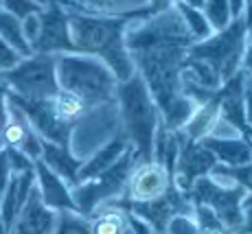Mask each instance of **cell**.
Listing matches in <instances>:
<instances>
[{
	"instance_id": "obj_1",
	"label": "cell",
	"mask_w": 252,
	"mask_h": 234,
	"mask_svg": "<svg viewBox=\"0 0 252 234\" xmlns=\"http://www.w3.org/2000/svg\"><path fill=\"white\" fill-rule=\"evenodd\" d=\"M193 44L176 7L152 16L132 18L125 29V46L134 72L145 81L169 131H180L197 105L182 94V64Z\"/></svg>"
},
{
	"instance_id": "obj_2",
	"label": "cell",
	"mask_w": 252,
	"mask_h": 234,
	"mask_svg": "<svg viewBox=\"0 0 252 234\" xmlns=\"http://www.w3.org/2000/svg\"><path fill=\"white\" fill-rule=\"evenodd\" d=\"M138 18V16H136ZM132 18H103L68 11V29L77 55L99 59L119 84L134 77V64L125 46V29Z\"/></svg>"
},
{
	"instance_id": "obj_3",
	"label": "cell",
	"mask_w": 252,
	"mask_h": 234,
	"mask_svg": "<svg viewBox=\"0 0 252 234\" xmlns=\"http://www.w3.org/2000/svg\"><path fill=\"white\" fill-rule=\"evenodd\" d=\"M116 110H119L121 134L129 143L136 160L138 162L152 160L154 138L162 118L145 81L136 72L116 88Z\"/></svg>"
},
{
	"instance_id": "obj_4",
	"label": "cell",
	"mask_w": 252,
	"mask_h": 234,
	"mask_svg": "<svg viewBox=\"0 0 252 234\" xmlns=\"http://www.w3.org/2000/svg\"><path fill=\"white\" fill-rule=\"evenodd\" d=\"M55 75L60 90L79 96L88 107H101L116 103L119 81L99 59L88 55H57Z\"/></svg>"
},
{
	"instance_id": "obj_5",
	"label": "cell",
	"mask_w": 252,
	"mask_h": 234,
	"mask_svg": "<svg viewBox=\"0 0 252 234\" xmlns=\"http://www.w3.org/2000/svg\"><path fill=\"white\" fill-rule=\"evenodd\" d=\"M246 48H248V27L244 18L232 20L224 31L213 33L208 40L193 42L187 57L200 61L221 86L241 70Z\"/></svg>"
},
{
	"instance_id": "obj_6",
	"label": "cell",
	"mask_w": 252,
	"mask_h": 234,
	"mask_svg": "<svg viewBox=\"0 0 252 234\" xmlns=\"http://www.w3.org/2000/svg\"><path fill=\"white\" fill-rule=\"evenodd\" d=\"M189 195L195 206L208 208L232 234L239 232L241 221H244V204L250 197V193L232 177H228L220 164L206 177L197 179Z\"/></svg>"
},
{
	"instance_id": "obj_7",
	"label": "cell",
	"mask_w": 252,
	"mask_h": 234,
	"mask_svg": "<svg viewBox=\"0 0 252 234\" xmlns=\"http://www.w3.org/2000/svg\"><path fill=\"white\" fill-rule=\"evenodd\" d=\"M55 59L53 55L24 57L9 70H0V84L7 88L9 94L20 96L27 101H51L60 92L55 75Z\"/></svg>"
},
{
	"instance_id": "obj_8",
	"label": "cell",
	"mask_w": 252,
	"mask_h": 234,
	"mask_svg": "<svg viewBox=\"0 0 252 234\" xmlns=\"http://www.w3.org/2000/svg\"><path fill=\"white\" fill-rule=\"evenodd\" d=\"M136 162H138L136 155L129 149L112 169L103 171L101 175H96V177H92V179H86V182L77 184V186L72 188L75 210L79 212L81 217H90L96 208L123 197L125 188H127L129 173H132Z\"/></svg>"
},
{
	"instance_id": "obj_9",
	"label": "cell",
	"mask_w": 252,
	"mask_h": 234,
	"mask_svg": "<svg viewBox=\"0 0 252 234\" xmlns=\"http://www.w3.org/2000/svg\"><path fill=\"white\" fill-rule=\"evenodd\" d=\"M110 206H116V208H121V210L138 217L140 221H145L152 228L154 234H162L167 223L171 221L176 214H193L195 204H193L191 195L178 191L176 184H173L167 195H162L160 199H154V202L132 204V202H127V199L119 197V199H114V202H110Z\"/></svg>"
},
{
	"instance_id": "obj_10",
	"label": "cell",
	"mask_w": 252,
	"mask_h": 234,
	"mask_svg": "<svg viewBox=\"0 0 252 234\" xmlns=\"http://www.w3.org/2000/svg\"><path fill=\"white\" fill-rule=\"evenodd\" d=\"M176 134L180 149H178L176 167H173V184L178 191L189 193L197 179L206 177L217 167V160L202 143H193V140L184 138L180 131H176Z\"/></svg>"
},
{
	"instance_id": "obj_11",
	"label": "cell",
	"mask_w": 252,
	"mask_h": 234,
	"mask_svg": "<svg viewBox=\"0 0 252 234\" xmlns=\"http://www.w3.org/2000/svg\"><path fill=\"white\" fill-rule=\"evenodd\" d=\"M40 35L37 42L33 44V53L37 55H70L75 53L70 40V29H68V11L60 7L57 2H51L42 9L40 13Z\"/></svg>"
},
{
	"instance_id": "obj_12",
	"label": "cell",
	"mask_w": 252,
	"mask_h": 234,
	"mask_svg": "<svg viewBox=\"0 0 252 234\" xmlns=\"http://www.w3.org/2000/svg\"><path fill=\"white\" fill-rule=\"evenodd\" d=\"M9 101L27 116L31 127L35 129V134L40 136L44 143L60 145V147H70L72 127L57 118L51 101H27V99H20V96H13V94H9Z\"/></svg>"
},
{
	"instance_id": "obj_13",
	"label": "cell",
	"mask_w": 252,
	"mask_h": 234,
	"mask_svg": "<svg viewBox=\"0 0 252 234\" xmlns=\"http://www.w3.org/2000/svg\"><path fill=\"white\" fill-rule=\"evenodd\" d=\"M171 186H173V177L156 160L136 162L132 173H129L123 199H127L132 204L154 202V199H160L162 195H167Z\"/></svg>"
},
{
	"instance_id": "obj_14",
	"label": "cell",
	"mask_w": 252,
	"mask_h": 234,
	"mask_svg": "<svg viewBox=\"0 0 252 234\" xmlns=\"http://www.w3.org/2000/svg\"><path fill=\"white\" fill-rule=\"evenodd\" d=\"M0 143H2V147H11V149L22 151L33 162L40 160L42 145H44V140L35 134V129H33L31 123L27 120V116L9 101V94H7V123H4Z\"/></svg>"
},
{
	"instance_id": "obj_15",
	"label": "cell",
	"mask_w": 252,
	"mask_h": 234,
	"mask_svg": "<svg viewBox=\"0 0 252 234\" xmlns=\"http://www.w3.org/2000/svg\"><path fill=\"white\" fill-rule=\"evenodd\" d=\"M33 173H35V188L40 193L42 204H44L48 210H53V212L75 210L72 188L60 175H55L48 167H44L40 160H35V164H33Z\"/></svg>"
},
{
	"instance_id": "obj_16",
	"label": "cell",
	"mask_w": 252,
	"mask_h": 234,
	"mask_svg": "<svg viewBox=\"0 0 252 234\" xmlns=\"http://www.w3.org/2000/svg\"><path fill=\"white\" fill-rule=\"evenodd\" d=\"M55 219L57 212L48 210L42 204L37 188H33L22 210L13 219L9 234H51L53 228H55Z\"/></svg>"
},
{
	"instance_id": "obj_17",
	"label": "cell",
	"mask_w": 252,
	"mask_h": 234,
	"mask_svg": "<svg viewBox=\"0 0 252 234\" xmlns=\"http://www.w3.org/2000/svg\"><path fill=\"white\" fill-rule=\"evenodd\" d=\"M33 188H35V173L27 171V173L11 175L9 184L4 186V191L0 193V217H2L7 230L11 228L13 219L18 217V212H20L22 206L27 204Z\"/></svg>"
},
{
	"instance_id": "obj_18",
	"label": "cell",
	"mask_w": 252,
	"mask_h": 234,
	"mask_svg": "<svg viewBox=\"0 0 252 234\" xmlns=\"http://www.w3.org/2000/svg\"><path fill=\"white\" fill-rule=\"evenodd\" d=\"M129 149L132 147H129V143L125 140V136L119 134L116 138L110 140L108 145H103L99 151H94V153L81 164L79 175H77V184L86 182V179H92V177H96V175H101L103 171L112 169Z\"/></svg>"
},
{
	"instance_id": "obj_19",
	"label": "cell",
	"mask_w": 252,
	"mask_h": 234,
	"mask_svg": "<svg viewBox=\"0 0 252 234\" xmlns=\"http://www.w3.org/2000/svg\"><path fill=\"white\" fill-rule=\"evenodd\" d=\"M204 147L215 155L220 167L228 169H239L252 162V143L246 136L230 140H213V138H202L200 140Z\"/></svg>"
},
{
	"instance_id": "obj_20",
	"label": "cell",
	"mask_w": 252,
	"mask_h": 234,
	"mask_svg": "<svg viewBox=\"0 0 252 234\" xmlns=\"http://www.w3.org/2000/svg\"><path fill=\"white\" fill-rule=\"evenodd\" d=\"M40 162L51 169L55 175H60L70 188L77 186V175H79V169L84 162L72 155L70 147H60V145L44 143L42 145Z\"/></svg>"
},
{
	"instance_id": "obj_21",
	"label": "cell",
	"mask_w": 252,
	"mask_h": 234,
	"mask_svg": "<svg viewBox=\"0 0 252 234\" xmlns=\"http://www.w3.org/2000/svg\"><path fill=\"white\" fill-rule=\"evenodd\" d=\"M88 221L92 234H132L127 212L116 206H110V204L96 208L88 217Z\"/></svg>"
},
{
	"instance_id": "obj_22",
	"label": "cell",
	"mask_w": 252,
	"mask_h": 234,
	"mask_svg": "<svg viewBox=\"0 0 252 234\" xmlns=\"http://www.w3.org/2000/svg\"><path fill=\"white\" fill-rule=\"evenodd\" d=\"M217 116H220V103H217V94H215L208 103L200 105L195 112H193V116L189 118V123L180 129V134L184 136V138L193 140V143H200L202 138L208 136L211 127L215 125Z\"/></svg>"
},
{
	"instance_id": "obj_23",
	"label": "cell",
	"mask_w": 252,
	"mask_h": 234,
	"mask_svg": "<svg viewBox=\"0 0 252 234\" xmlns=\"http://www.w3.org/2000/svg\"><path fill=\"white\" fill-rule=\"evenodd\" d=\"M51 103H53V110H55L57 118H60L62 123L70 125V127H75V125L86 116V112L92 110V107L86 105L79 96L70 94V92H66V90L57 92V94L51 99Z\"/></svg>"
},
{
	"instance_id": "obj_24",
	"label": "cell",
	"mask_w": 252,
	"mask_h": 234,
	"mask_svg": "<svg viewBox=\"0 0 252 234\" xmlns=\"http://www.w3.org/2000/svg\"><path fill=\"white\" fill-rule=\"evenodd\" d=\"M0 40L7 44L11 51H16L22 59H24V57H31L33 55L31 46H29L27 40H24V35H22L20 20H18V18H13V16H9V13L2 11V9H0Z\"/></svg>"
},
{
	"instance_id": "obj_25",
	"label": "cell",
	"mask_w": 252,
	"mask_h": 234,
	"mask_svg": "<svg viewBox=\"0 0 252 234\" xmlns=\"http://www.w3.org/2000/svg\"><path fill=\"white\" fill-rule=\"evenodd\" d=\"M173 7H176V11L180 13L184 27H187L189 35L193 37V42H202V40H208V37L213 35V29L208 20L204 18V13H202V9L197 7H191V4H184V2H173Z\"/></svg>"
},
{
	"instance_id": "obj_26",
	"label": "cell",
	"mask_w": 252,
	"mask_h": 234,
	"mask_svg": "<svg viewBox=\"0 0 252 234\" xmlns=\"http://www.w3.org/2000/svg\"><path fill=\"white\" fill-rule=\"evenodd\" d=\"M202 13H204V18L208 20V24H211L213 33L224 31L232 22L228 0H204V2H202Z\"/></svg>"
},
{
	"instance_id": "obj_27",
	"label": "cell",
	"mask_w": 252,
	"mask_h": 234,
	"mask_svg": "<svg viewBox=\"0 0 252 234\" xmlns=\"http://www.w3.org/2000/svg\"><path fill=\"white\" fill-rule=\"evenodd\" d=\"M51 234H92L90 221H88V217H81L75 210L57 212L55 228H53Z\"/></svg>"
},
{
	"instance_id": "obj_28",
	"label": "cell",
	"mask_w": 252,
	"mask_h": 234,
	"mask_svg": "<svg viewBox=\"0 0 252 234\" xmlns=\"http://www.w3.org/2000/svg\"><path fill=\"white\" fill-rule=\"evenodd\" d=\"M193 217H195V223H197V234H232L228 228L204 206L193 208Z\"/></svg>"
},
{
	"instance_id": "obj_29",
	"label": "cell",
	"mask_w": 252,
	"mask_h": 234,
	"mask_svg": "<svg viewBox=\"0 0 252 234\" xmlns=\"http://www.w3.org/2000/svg\"><path fill=\"white\" fill-rule=\"evenodd\" d=\"M42 9L44 7L37 0H2V11H7L9 16L18 18V20H24L33 13H40Z\"/></svg>"
},
{
	"instance_id": "obj_30",
	"label": "cell",
	"mask_w": 252,
	"mask_h": 234,
	"mask_svg": "<svg viewBox=\"0 0 252 234\" xmlns=\"http://www.w3.org/2000/svg\"><path fill=\"white\" fill-rule=\"evenodd\" d=\"M162 234H197V223L193 214H176L167 223Z\"/></svg>"
},
{
	"instance_id": "obj_31",
	"label": "cell",
	"mask_w": 252,
	"mask_h": 234,
	"mask_svg": "<svg viewBox=\"0 0 252 234\" xmlns=\"http://www.w3.org/2000/svg\"><path fill=\"white\" fill-rule=\"evenodd\" d=\"M7 151V158H9V167H11V173L18 175V173H27V171H33V160L29 155H24L22 151L18 149H11V147H2Z\"/></svg>"
},
{
	"instance_id": "obj_32",
	"label": "cell",
	"mask_w": 252,
	"mask_h": 234,
	"mask_svg": "<svg viewBox=\"0 0 252 234\" xmlns=\"http://www.w3.org/2000/svg\"><path fill=\"white\" fill-rule=\"evenodd\" d=\"M40 13H33V16H27L24 20H20V24H22V35H24V40H27L29 46H31V51H33V44L37 42V35H40V27H42Z\"/></svg>"
},
{
	"instance_id": "obj_33",
	"label": "cell",
	"mask_w": 252,
	"mask_h": 234,
	"mask_svg": "<svg viewBox=\"0 0 252 234\" xmlns=\"http://www.w3.org/2000/svg\"><path fill=\"white\" fill-rule=\"evenodd\" d=\"M221 171H224L228 177H232L237 184H241V186L246 188V191L250 193L252 197V162L246 164V167H239V169H228V167H221Z\"/></svg>"
},
{
	"instance_id": "obj_34",
	"label": "cell",
	"mask_w": 252,
	"mask_h": 234,
	"mask_svg": "<svg viewBox=\"0 0 252 234\" xmlns=\"http://www.w3.org/2000/svg\"><path fill=\"white\" fill-rule=\"evenodd\" d=\"M20 59L22 57L18 55L16 51H11L7 44L0 40V70H9V68H13Z\"/></svg>"
},
{
	"instance_id": "obj_35",
	"label": "cell",
	"mask_w": 252,
	"mask_h": 234,
	"mask_svg": "<svg viewBox=\"0 0 252 234\" xmlns=\"http://www.w3.org/2000/svg\"><path fill=\"white\" fill-rule=\"evenodd\" d=\"M11 167H9V158H7V151L0 149V193L4 191V186L9 184L11 179Z\"/></svg>"
},
{
	"instance_id": "obj_36",
	"label": "cell",
	"mask_w": 252,
	"mask_h": 234,
	"mask_svg": "<svg viewBox=\"0 0 252 234\" xmlns=\"http://www.w3.org/2000/svg\"><path fill=\"white\" fill-rule=\"evenodd\" d=\"M244 114H246V138L252 143V88L246 90L244 99Z\"/></svg>"
},
{
	"instance_id": "obj_37",
	"label": "cell",
	"mask_w": 252,
	"mask_h": 234,
	"mask_svg": "<svg viewBox=\"0 0 252 234\" xmlns=\"http://www.w3.org/2000/svg\"><path fill=\"white\" fill-rule=\"evenodd\" d=\"M7 88L0 84V138H2V129L7 123ZM0 149H2V143H0Z\"/></svg>"
},
{
	"instance_id": "obj_38",
	"label": "cell",
	"mask_w": 252,
	"mask_h": 234,
	"mask_svg": "<svg viewBox=\"0 0 252 234\" xmlns=\"http://www.w3.org/2000/svg\"><path fill=\"white\" fill-rule=\"evenodd\" d=\"M241 72L246 75V79H248V86L252 88V46H250V44H248V48H246L244 61H241Z\"/></svg>"
},
{
	"instance_id": "obj_39",
	"label": "cell",
	"mask_w": 252,
	"mask_h": 234,
	"mask_svg": "<svg viewBox=\"0 0 252 234\" xmlns=\"http://www.w3.org/2000/svg\"><path fill=\"white\" fill-rule=\"evenodd\" d=\"M237 234H252V204H244V221Z\"/></svg>"
},
{
	"instance_id": "obj_40",
	"label": "cell",
	"mask_w": 252,
	"mask_h": 234,
	"mask_svg": "<svg viewBox=\"0 0 252 234\" xmlns=\"http://www.w3.org/2000/svg\"><path fill=\"white\" fill-rule=\"evenodd\" d=\"M230 2V16L232 20H241L246 11V0H228Z\"/></svg>"
},
{
	"instance_id": "obj_41",
	"label": "cell",
	"mask_w": 252,
	"mask_h": 234,
	"mask_svg": "<svg viewBox=\"0 0 252 234\" xmlns=\"http://www.w3.org/2000/svg\"><path fill=\"white\" fill-rule=\"evenodd\" d=\"M173 4V0H149V16L152 13H158V11H164Z\"/></svg>"
},
{
	"instance_id": "obj_42",
	"label": "cell",
	"mask_w": 252,
	"mask_h": 234,
	"mask_svg": "<svg viewBox=\"0 0 252 234\" xmlns=\"http://www.w3.org/2000/svg\"><path fill=\"white\" fill-rule=\"evenodd\" d=\"M173 2H176V0H173ZM178 2H184V4H191V7L202 9V2H204V0H178Z\"/></svg>"
},
{
	"instance_id": "obj_43",
	"label": "cell",
	"mask_w": 252,
	"mask_h": 234,
	"mask_svg": "<svg viewBox=\"0 0 252 234\" xmlns=\"http://www.w3.org/2000/svg\"><path fill=\"white\" fill-rule=\"evenodd\" d=\"M0 234H9L7 226H4V221H2V217H0Z\"/></svg>"
},
{
	"instance_id": "obj_44",
	"label": "cell",
	"mask_w": 252,
	"mask_h": 234,
	"mask_svg": "<svg viewBox=\"0 0 252 234\" xmlns=\"http://www.w3.org/2000/svg\"><path fill=\"white\" fill-rule=\"evenodd\" d=\"M248 44H250V46H252V27L248 29Z\"/></svg>"
},
{
	"instance_id": "obj_45",
	"label": "cell",
	"mask_w": 252,
	"mask_h": 234,
	"mask_svg": "<svg viewBox=\"0 0 252 234\" xmlns=\"http://www.w3.org/2000/svg\"><path fill=\"white\" fill-rule=\"evenodd\" d=\"M246 204H252V197H248V199H246Z\"/></svg>"
},
{
	"instance_id": "obj_46",
	"label": "cell",
	"mask_w": 252,
	"mask_h": 234,
	"mask_svg": "<svg viewBox=\"0 0 252 234\" xmlns=\"http://www.w3.org/2000/svg\"><path fill=\"white\" fill-rule=\"evenodd\" d=\"M0 9H2V0H0Z\"/></svg>"
}]
</instances>
